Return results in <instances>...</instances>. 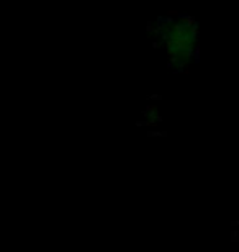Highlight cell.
<instances>
[{"instance_id": "1", "label": "cell", "mask_w": 239, "mask_h": 252, "mask_svg": "<svg viewBox=\"0 0 239 252\" xmlns=\"http://www.w3.org/2000/svg\"><path fill=\"white\" fill-rule=\"evenodd\" d=\"M152 33L164 48L172 69L184 70L198 49V25L190 17H166L157 20Z\"/></svg>"}, {"instance_id": "2", "label": "cell", "mask_w": 239, "mask_h": 252, "mask_svg": "<svg viewBox=\"0 0 239 252\" xmlns=\"http://www.w3.org/2000/svg\"><path fill=\"white\" fill-rule=\"evenodd\" d=\"M144 117H146V120H147L149 123H156L157 120H159V113H157V110H156L154 107H149V108L146 110Z\"/></svg>"}]
</instances>
